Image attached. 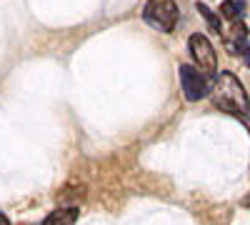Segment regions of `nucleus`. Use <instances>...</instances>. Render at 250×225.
<instances>
[{
  "label": "nucleus",
  "mask_w": 250,
  "mask_h": 225,
  "mask_svg": "<svg viewBox=\"0 0 250 225\" xmlns=\"http://www.w3.org/2000/svg\"><path fill=\"white\" fill-rule=\"evenodd\" d=\"M210 98H213V103L225 113H233V115L248 113V93H245L240 80L228 70H223L215 78V83L210 88Z\"/></svg>",
  "instance_id": "nucleus-1"
},
{
  "label": "nucleus",
  "mask_w": 250,
  "mask_h": 225,
  "mask_svg": "<svg viewBox=\"0 0 250 225\" xmlns=\"http://www.w3.org/2000/svg\"><path fill=\"white\" fill-rule=\"evenodd\" d=\"M220 13L228 20H240L245 15V0H225L220 5Z\"/></svg>",
  "instance_id": "nucleus-6"
},
{
  "label": "nucleus",
  "mask_w": 250,
  "mask_h": 225,
  "mask_svg": "<svg viewBox=\"0 0 250 225\" xmlns=\"http://www.w3.org/2000/svg\"><path fill=\"white\" fill-rule=\"evenodd\" d=\"M180 73V88L185 93V98L190 100V103H195V100H203L205 95H210V85H208L205 75L193 68V65H180L178 68Z\"/></svg>",
  "instance_id": "nucleus-4"
},
{
  "label": "nucleus",
  "mask_w": 250,
  "mask_h": 225,
  "mask_svg": "<svg viewBox=\"0 0 250 225\" xmlns=\"http://www.w3.org/2000/svg\"><path fill=\"white\" fill-rule=\"evenodd\" d=\"M0 225H10V220H8V218H5L3 213H0Z\"/></svg>",
  "instance_id": "nucleus-8"
},
{
  "label": "nucleus",
  "mask_w": 250,
  "mask_h": 225,
  "mask_svg": "<svg viewBox=\"0 0 250 225\" xmlns=\"http://www.w3.org/2000/svg\"><path fill=\"white\" fill-rule=\"evenodd\" d=\"M78 220V208H58L53 210L43 225H75Z\"/></svg>",
  "instance_id": "nucleus-5"
},
{
  "label": "nucleus",
  "mask_w": 250,
  "mask_h": 225,
  "mask_svg": "<svg viewBox=\"0 0 250 225\" xmlns=\"http://www.w3.org/2000/svg\"><path fill=\"white\" fill-rule=\"evenodd\" d=\"M195 8H198V13H200V15L205 18V23L210 25V30H215V33H223V25H220V18H215V13H213L210 8H208L205 3H198Z\"/></svg>",
  "instance_id": "nucleus-7"
},
{
  "label": "nucleus",
  "mask_w": 250,
  "mask_h": 225,
  "mask_svg": "<svg viewBox=\"0 0 250 225\" xmlns=\"http://www.w3.org/2000/svg\"><path fill=\"white\" fill-rule=\"evenodd\" d=\"M188 48H190V55L195 60V65L203 75H210L218 70V55H215V48L213 43L208 40L203 33H195L190 35V40H188Z\"/></svg>",
  "instance_id": "nucleus-3"
},
{
  "label": "nucleus",
  "mask_w": 250,
  "mask_h": 225,
  "mask_svg": "<svg viewBox=\"0 0 250 225\" xmlns=\"http://www.w3.org/2000/svg\"><path fill=\"white\" fill-rule=\"evenodd\" d=\"M143 20L153 30L173 33L175 23H178V5H175V0H148V5L143 8Z\"/></svg>",
  "instance_id": "nucleus-2"
}]
</instances>
